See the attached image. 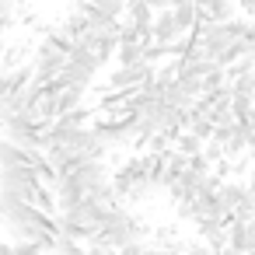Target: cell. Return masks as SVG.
Returning a JSON list of instances; mask_svg holds the SVG:
<instances>
[{
	"label": "cell",
	"instance_id": "7c38bea8",
	"mask_svg": "<svg viewBox=\"0 0 255 255\" xmlns=\"http://www.w3.org/2000/svg\"><path fill=\"white\" fill-rule=\"evenodd\" d=\"M227 95L231 98H255V70H245L238 77H227Z\"/></svg>",
	"mask_w": 255,
	"mask_h": 255
},
{
	"label": "cell",
	"instance_id": "277c9868",
	"mask_svg": "<svg viewBox=\"0 0 255 255\" xmlns=\"http://www.w3.org/2000/svg\"><path fill=\"white\" fill-rule=\"evenodd\" d=\"M56 206H60V213H67V210H74V206H81L84 199H88V192H84V185L74 178V175H67V178H60L56 182Z\"/></svg>",
	"mask_w": 255,
	"mask_h": 255
},
{
	"label": "cell",
	"instance_id": "9a60e30c",
	"mask_svg": "<svg viewBox=\"0 0 255 255\" xmlns=\"http://www.w3.org/2000/svg\"><path fill=\"white\" fill-rule=\"evenodd\" d=\"M171 14H175V21H178V28H182V32L199 28V7H196V0L182 4V7H178V11H171Z\"/></svg>",
	"mask_w": 255,
	"mask_h": 255
},
{
	"label": "cell",
	"instance_id": "4fadbf2b",
	"mask_svg": "<svg viewBox=\"0 0 255 255\" xmlns=\"http://www.w3.org/2000/svg\"><path fill=\"white\" fill-rule=\"evenodd\" d=\"M129 18H126V25H136V28H150L154 25V11H150V4L147 0H140V4H129V11H126Z\"/></svg>",
	"mask_w": 255,
	"mask_h": 255
},
{
	"label": "cell",
	"instance_id": "7402d4cb",
	"mask_svg": "<svg viewBox=\"0 0 255 255\" xmlns=\"http://www.w3.org/2000/svg\"><path fill=\"white\" fill-rule=\"evenodd\" d=\"M245 189H248V196H255V168H252V175H248V182H245Z\"/></svg>",
	"mask_w": 255,
	"mask_h": 255
},
{
	"label": "cell",
	"instance_id": "3957f363",
	"mask_svg": "<svg viewBox=\"0 0 255 255\" xmlns=\"http://www.w3.org/2000/svg\"><path fill=\"white\" fill-rule=\"evenodd\" d=\"M39 175L35 168H14V171H4L0 175V196L4 199H14V203H32L35 206V192H39Z\"/></svg>",
	"mask_w": 255,
	"mask_h": 255
},
{
	"label": "cell",
	"instance_id": "7a4b0ae2",
	"mask_svg": "<svg viewBox=\"0 0 255 255\" xmlns=\"http://www.w3.org/2000/svg\"><path fill=\"white\" fill-rule=\"evenodd\" d=\"M245 25H248V21H241V18H234V21H199L196 39L203 42L206 56L217 63V60H220L234 42H241V39H245Z\"/></svg>",
	"mask_w": 255,
	"mask_h": 255
},
{
	"label": "cell",
	"instance_id": "603a6c76",
	"mask_svg": "<svg viewBox=\"0 0 255 255\" xmlns=\"http://www.w3.org/2000/svg\"><path fill=\"white\" fill-rule=\"evenodd\" d=\"M248 63H252V70H255V46H252V53H248Z\"/></svg>",
	"mask_w": 255,
	"mask_h": 255
},
{
	"label": "cell",
	"instance_id": "30bf717a",
	"mask_svg": "<svg viewBox=\"0 0 255 255\" xmlns=\"http://www.w3.org/2000/svg\"><path fill=\"white\" fill-rule=\"evenodd\" d=\"M95 133H98V140L112 150V147H126L129 140H126V123H109V119H98L95 126H91Z\"/></svg>",
	"mask_w": 255,
	"mask_h": 255
},
{
	"label": "cell",
	"instance_id": "ffe728a7",
	"mask_svg": "<svg viewBox=\"0 0 255 255\" xmlns=\"http://www.w3.org/2000/svg\"><path fill=\"white\" fill-rule=\"evenodd\" d=\"M14 255H42V245H28V241H18V245H14Z\"/></svg>",
	"mask_w": 255,
	"mask_h": 255
},
{
	"label": "cell",
	"instance_id": "44dd1931",
	"mask_svg": "<svg viewBox=\"0 0 255 255\" xmlns=\"http://www.w3.org/2000/svg\"><path fill=\"white\" fill-rule=\"evenodd\" d=\"M238 7H241V11L248 14V21L255 25V0H245V4H238Z\"/></svg>",
	"mask_w": 255,
	"mask_h": 255
},
{
	"label": "cell",
	"instance_id": "8fae6325",
	"mask_svg": "<svg viewBox=\"0 0 255 255\" xmlns=\"http://www.w3.org/2000/svg\"><path fill=\"white\" fill-rule=\"evenodd\" d=\"M217 199L234 213V210L248 199V189H245V182H231V178H227V182H220V185H217Z\"/></svg>",
	"mask_w": 255,
	"mask_h": 255
},
{
	"label": "cell",
	"instance_id": "ac0fdd59",
	"mask_svg": "<svg viewBox=\"0 0 255 255\" xmlns=\"http://www.w3.org/2000/svg\"><path fill=\"white\" fill-rule=\"evenodd\" d=\"M116 60H119V67H140L143 63V49L140 46H119Z\"/></svg>",
	"mask_w": 255,
	"mask_h": 255
},
{
	"label": "cell",
	"instance_id": "5b68a950",
	"mask_svg": "<svg viewBox=\"0 0 255 255\" xmlns=\"http://www.w3.org/2000/svg\"><path fill=\"white\" fill-rule=\"evenodd\" d=\"M150 32H154V42H161V46H175V42H182V39H185V32L178 28V21H175V14H171V11H161V14L154 18Z\"/></svg>",
	"mask_w": 255,
	"mask_h": 255
},
{
	"label": "cell",
	"instance_id": "e0dca14e",
	"mask_svg": "<svg viewBox=\"0 0 255 255\" xmlns=\"http://www.w3.org/2000/svg\"><path fill=\"white\" fill-rule=\"evenodd\" d=\"M35 210H42L46 217H60L56 192H53V189H39V192H35Z\"/></svg>",
	"mask_w": 255,
	"mask_h": 255
},
{
	"label": "cell",
	"instance_id": "9c48e42d",
	"mask_svg": "<svg viewBox=\"0 0 255 255\" xmlns=\"http://www.w3.org/2000/svg\"><path fill=\"white\" fill-rule=\"evenodd\" d=\"M14 168H32V150H21L0 136V171H14Z\"/></svg>",
	"mask_w": 255,
	"mask_h": 255
},
{
	"label": "cell",
	"instance_id": "5bb4252c",
	"mask_svg": "<svg viewBox=\"0 0 255 255\" xmlns=\"http://www.w3.org/2000/svg\"><path fill=\"white\" fill-rule=\"evenodd\" d=\"M88 7H91V11H98V14H105V18H112V21H119V18L129 11L126 0H91Z\"/></svg>",
	"mask_w": 255,
	"mask_h": 255
},
{
	"label": "cell",
	"instance_id": "52a82bcc",
	"mask_svg": "<svg viewBox=\"0 0 255 255\" xmlns=\"http://www.w3.org/2000/svg\"><path fill=\"white\" fill-rule=\"evenodd\" d=\"M70 63H74V67H81V70H88L91 77H98V74H102V67H105V60H102V56H98L84 39H81L77 46H70Z\"/></svg>",
	"mask_w": 255,
	"mask_h": 255
},
{
	"label": "cell",
	"instance_id": "d4e9b609",
	"mask_svg": "<svg viewBox=\"0 0 255 255\" xmlns=\"http://www.w3.org/2000/svg\"><path fill=\"white\" fill-rule=\"evenodd\" d=\"M0 175H4V171H0Z\"/></svg>",
	"mask_w": 255,
	"mask_h": 255
},
{
	"label": "cell",
	"instance_id": "2e32d148",
	"mask_svg": "<svg viewBox=\"0 0 255 255\" xmlns=\"http://www.w3.org/2000/svg\"><path fill=\"white\" fill-rule=\"evenodd\" d=\"M203 147H206V143H199L192 133H178V140H175V154H182L185 161L199 157V154H203Z\"/></svg>",
	"mask_w": 255,
	"mask_h": 255
},
{
	"label": "cell",
	"instance_id": "ba28073f",
	"mask_svg": "<svg viewBox=\"0 0 255 255\" xmlns=\"http://www.w3.org/2000/svg\"><path fill=\"white\" fill-rule=\"evenodd\" d=\"M74 178L84 185V192H91V189H98V185L109 182V168L102 161H84V164L74 168Z\"/></svg>",
	"mask_w": 255,
	"mask_h": 255
},
{
	"label": "cell",
	"instance_id": "6da1fadb",
	"mask_svg": "<svg viewBox=\"0 0 255 255\" xmlns=\"http://www.w3.org/2000/svg\"><path fill=\"white\" fill-rule=\"evenodd\" d=\"M140 234H143V224L126 210V206H112L95 234L91 245H105L112 252H126L129 245H140Z\"/></svg>",
	"mask_w": 255,
	"mask_h": 255
},
{
	"label": "cell",
	"instance_id": "cb8c5ba5",
	"mask_svg": "<svg viewBox=\"0 0 255 255\" xmlns=\"http://www.w3.org/2000/svg\"><path fill=\"white\" fill-rule=\"evenodd\" d=\"M77 4H81V7H88V4H91V0H77Z\"/></svg>",
	"mask_w": 255,
	"mask_h": 255
},
{
	"label": "cell",
	"instance_id": "d6986e66",
	"mask_svg": "<svg viewBox=\"0 0 255 255\" xmlns=\"http://www.w3.org/2000/svg\"><path fill=\"white\" fill-rule=\"evenodd\" d=\"M49 255H88V248H81V245L70 241V238H56V245H53Z\"/></svg>",
	"mask_w": 255,
	"mask_h": 255
},
{
	"label": "cell",
	"instance_id": "8992f818",
	"mask_svg": "<svg viewBox=\"0 0 255 255\" xmlns=\"http://www.w3.org/2000/svg\"><path fill=\"white\" fill-rule=\"evenodd\" d=\"M53 32H56L63 42L77 46V42L88 35V14H84V11H70V14H67V18H63V21H60Z\"/></svg>",
	"mask_w": 255,
	"mask_h": 255
}]
</instances>
